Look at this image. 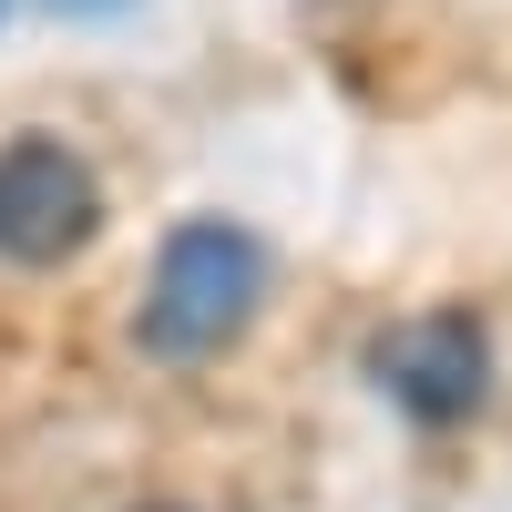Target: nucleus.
I'll use <instances>...</instances> for the list:
<instances>
[{
    "label": "nucleus",
    "instance_id": "nucleus-4",
    "mask_svg": "<svg viewBox=\"0 0 512 512\" xmlns=\"http://www.w3.org/2000/svg\"><path fill=\"white\" fill-rule=\"evenodd\" d=\"M52 21H113V11H134V0H41Z\"/></svg>",
    "mask_w": 512,
    "mask_h": 512
},
{
    "label": "nucleus",
    "instance_id": "nucleus-1",
    "mask_svg": "<svg viewBox=\"0 0 512 512\" xmlns=\"http://www.w3.org/2000/svg\"><path fill=\"white\" fill-rule=\"evenodd\" d=\"M256 297H267V246H256L236 216H185L175 236L154 246L134 338H144V359L195 369V359H216L226 338L256 318Z\"/></svg>",
    "mask_w": 512,
    "mask_h": 512
},
{
    "label": "nucleus",
    "instance_id": "nucleus-2",
    "mask_svg": "<svg viewBox=\"0 0 512 512\" xmlns=\"http://www.w3.org/2000/svg\"><path fill=\"white\" fill-rule=\"evenodd\" d=\"M93 226H103V185L72 144L52 134L0 144V256L11 267H62L72 246H93Z\"/></svg>",
    "mask_w": 512,
    "mask_h": 512
},
{
    "label": "nucleus",
    "instance_id": "nucleus-3",
    "mask_svg": "<svg viewBox=\"0 0 512 512\" xmlns=\"http://www.w3.org/2000/svg\"><path fill=\"white\" fill-rule=\"evenodd\" d=\"M369 379H379V400H400L420 431H451V420H472L482 390H492V349H482V328L441 308V318H410L390 328L369 349Z\"/></svg>",
    "mask_w": 512,
    "mask_h": 512
}]
</instances>
